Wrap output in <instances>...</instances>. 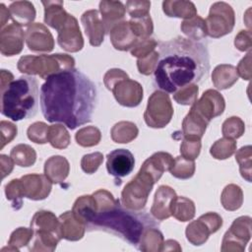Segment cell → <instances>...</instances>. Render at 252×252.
I'll return each mask as SVG.
<instances>
[{"instance_id":"ba28073f","label":"cell","mask_w":252,"mask_h":252,"mask_svg":"<svg viewBox=\"0 0 252 252\" xmlns=\"http://www.w3.org/2000/svg\"><path fill=\"white\" fill-rule=\"evenodd\" d=\"M205 22L208 35L219 38L231 32L235 24V14L229 4L216 2L211 6Z\"/></svg>"},{"instance_id":"f5cc1de1","label":"cell","mask_w":252,"mask_h":252,"mask_svg":"<svg viewBox=\"0 0 252 252\" xmlns=\"http://www.w3.org/2000/svg\"><path fill=\"white\" fill-rule=\"evenodd\" d=\"M103 161V155L99 152L85 155L81 159V167L88 174L94 173Z\"/></svg>"},{"instance_id":"f546056e","label":"cell","mask_w":252,"mask_h":252,"mask_svg":"<svg viewBox=\"0 0 252 252\" xmlns=\"http://www.w3.org/2000/svg\"><path fill=\"white\" fill-rule=\"evenodd\" d=\"M72 212L75 218L87 227V224L92 220L96 213V204L94 196L84 195L79 197L73 205Z\"/></svg>"},{"instance_id":"11a10c76","label":"cell","mask_w":252,"mask_h":252,"mask_svg":"<svg viewBox=\"0 0 252 252\" xmlns=\"http://www.w3.org/2000/svg\"><path fill=\"white\" fill-rule=\"evenodd\" d=\"M17 132H18V128L14 123L6 120H2L0 122V134H1L0 149L1 150L17 136Z\"/></svg>"},{"instance_id":"277c9868","label":"cell","mask_w":252,"mask_h":252,"mask_svg":"<svg viewBox=\"0 0 252 252\" xmlns=\"http://www.w3.org/2000/svg\"><path fill=\"white\" fill-rule=\"evenodd\" d=\"M38 96L36 79L22 76L1 92V113L13 121L33 117L38 107Z\"/></svg>"},{"instance_id":"5bb4252c","label":"cell","mask_w":252,"mask_h":252,"mask_svg":"<svg viewBox=\"0 0 252 252\" xmlns=\"http://www.w3.org/2000/svg\"><path fill=\"white\" fill-rule=\"evenodd\" d=\"M25 39L32 52H50L54 48V38L49 30L40 23H32L27 28Z\"/></svg>"},{"instance_id":"6f0895ef","label":"cell","mask_w":252,"mask_h":252,"mask_svg":"<svg viewBox=\"0 0 252 252\" xmlns=\"http://www.w3.org/2000/svg\"><path fill=\"white\" fill-rule=\"evenodd\" d=\"M234 45L239 51H250L252 47V36L250 30L240 31L235 36Z\"/></svg>"},{"instance_id":"8d00e7d4","label":"cell","mask_w":252,"mask_h":252,"mask_svg":"<svg viewBox=\"0 0 252 252\" xmlns=\"http://www.w3.org/2000/svg\"><path fill=\"white\" fill-rule=\"evenodd\" d=\"M14 162L22 167H28L34 164L36 160V153L32 147L27 144H19L15 146L10 153Z\"/></svg>"},{"instance_id":"60d3db41","label":"cell","mask_w":252,"mask_h":252,"mask_svg":"<svg viewBox=\"0 0 252 252\" xmlns=\"http://www.w3.org/2000/svg\"><path fill=\"white\" fill-rule=\"evenodd\" d=\"M195 168L196 166L194 160L186 159L185 158L179 156L174 158V163L169 171L175 178L188 179L194 175Z\"/></svg>"},{"instance_id":"8992f818","label":"cell","mask_w":252,"mask_h":252,"mask_svg":"<svg viewBox=\"0 0 252 252\" xmlns=\"http://www.w3.org/2000/svg\"><path fill=\"white\" fill-rule=\"evenodd\" d=\"M158 180L143 167L140 168L137 175L128 182L121 192V204L130 210L141 211Z\"/></svg>"},{"instance_id":"d4e9b609","label":"cell","mask_w":252,"mask_h":252,"mask_svg":"<svg viewBox=\"0 0 252 252\" xmlns=\"http://www.w3.org/2000/svg\"><path fill=\"white\" fill-rule=\"evenodd\" d=\"M8 9L13 23L21 27H29L35 19V9L33 4L30 1L13 2Z\"/></svg>"},{"instance_id":"b9f144b4","label":"cell","mask_w":252,"mask_h":252,"mask_svg":"<svg viewBox=\"0 0 252 252\" xmlns=\"http://www.w3.org/2000/svg\"><path fill=\"white\" fill-rule=\"evenodd\" d=\"M75 139L78 145L82 147H94L96 146L101 139V133L95 126H87L81 128L75 135Z\"/></svg>"},{"instance_id":"7402d4cb","label":"cell","mask_w":252,"mask_h":252,"mask_svg":"<svg viewBox=\"0 0 252 252\" xmlns=\"http://www.w3.org/2000/svg\"><path fill=\"white\" fill-rule=\"evenodd\" d=\"M62 238L69 241H78L83 238L86 225L78 220L72 211H67L58 217Z\"/></svg>"},{"instance_id":"8fae6325","label":"cell","mask_w":252,"mask_h":252,"mask_svg":"<svg viewBox=\"0 0 252 252\" xmlns=\"http://www.w3.org/2000/svg\"><path fill=\"white\" fill-rule=\"evenodd\" d=\"M224 108L225 101L223 96L218 91L210 89L204 92L202 96L191 105L190 111L209 124L212 119L221 115Z\"/></svg>"},{"instance_id":"680465c9","label":"cell","mask_w":252,"mask_h":252,"mask_svg":"<svg viewBox=\"0 0 252 252\" xmlns=\"http://www.w3.org/2000/svg\"><path fill=\"white\" fill-rule=\"evenodd\" d=\"M236 71L238 77H241L243 80H250L251 79V50L239 61Z\"/></svg>"},{"instance_id":"ee69618b","label":"cell","mask_w":252,"mask_h":252,"mask_svg":"<svg viewBox=\"0 0 252 252\" xmlns=\"http://www.w3.org/2000/svg\"><path fill=\"white\" fill-rule=\"evenodd\" d=\"M252 148L250 145L239 149L235 154V160L239 164V171L241 176L248 182H251V158Z\"/></svg>"},{"instance_id":"f1b7e54d","label":"cell","mask_w":252,"mask_h":252,"mask_svg":"<svg viewBox=\"0 0 252 252\" xmlns=\"http://www.w3.org/2000/svg\"><path fill=\"white\" fill-rule=\"evenodd\" d=\"M238 80L236 68L230 64L218 65L212 74V82L218 90H226Z\"/></svg>"},{"instance_id":"4316f807","label":"cell","mask_w":252,"mask_h":252,"mask_svg":"<svg viewBox=\"0 0 252 252\" xmlns=\"http://www.w3.org/2000/svg\"><path fill=\"white\" fill-rule=\"evenodd\" d=\"M41 4L44 7V23L57 31L69 16L63 1H41Z\"/></svg>"},{"instance_id":"4fadbf2b","label":"cell","mask_w":252,"mask_h":252,"mask_svg":"<svg viewBox=\"0 0 252 252\" xmlns=\"http://www.w3.org/2000/svg\"><path fill=\"white\" fill-rule=\"evenodd\" d=\"M111 92L116 101L126 107H136L143 99V87L137 81L131 80L129 77L118 81Z\"/></svg>"},{"instance_id":"cb8c5ba5","label":"cell","mask_w":252,"mask_h":252,"mask_svg":"<svg viewBox=\"0 0 252 252\" xmlns=\"http://www.w3.org/2000/svg\"><path fill=\"white\" fill-rule=\"evenodd\" d=\"M70 164L62 156H52L44 163V174L55 184L62 183L68 176Z\"/></svg>"},{"instance_id":"9f6ffc18","label":"cell","mask_w":252,"mask_h":252,"mask_svg":"<svg viewBox=\"0 0 252 252\" xmlns=\"http://www.w3.org/2000/svg\"><path fill=\"white\" fill-rule=\"evenodd\" d=\"M129 77L126 72H124L123 70L121 69H117V68H113V69H110L108 70L105 74H104V77H103V83L106 87L107 90L111 91V89L113 88V86L118 82L120 81L121 79H124V78H127Z\"/></svg>"},{"instance_id":"7a4b0ae2","label":"cell","mask_w":252,"mask_h":252,"mask_svg":"<svg viewBox=\"0 0 252 252\" xmlns=\"http://www.w3.org/2000/svg\"><path fill=\"white\" fill-rule=\"evenodd\" d=\"M210 67V55L205 43L176 36L159 44L154 84L162 92L174 94L187 85L202 83Z\"/></svg>"},{"instance_id":"2e32d148","label":"cell","mask_w":252,"mask_h":252,"mask_svg":"<svg viewBox=\"0 0 252 252\" xmlns=\"http://www.w3.org/2000/svg\"><path fill=\"white\" fill-rule=\"evenodd\" d=\"M135 165L133 154L126 149H116L106 156V169L116 178L124 177L132 172Z\"/></svg>"},{"instance_id":"6da1fadb","label":"cell","mask_w":252,"mask_h":252,"mask_svg":"<svg viewBox=\"0 0 252 252\" xmlns=\"http://www.w3.org/2000/svg\"><path fill=\"white\" fill-rule=\"evenodd\" d=\"M40 108L48 122L74 130L92 120L97 101L94 83L77 69L51 75L40 88Z\"/></svg>"},{"instance_id":"4dcf8cb0","label":"cell","mask_w":252,"mask_h":252,"mask_svg":"<svg viewBox=\"0 0 252 252\" xmlns=\"http://www.w3.org/2000/svg\"><path fill=\"white\" fill-rule=\"evenodd\" d=\"M181 32L187 36V38L198 41L201 39H204L208 33H207V27L205 20L196 15L193 18L184 20L181 23L180 26Z\"/></svg>"},{"instance_id":"3957f363","label":"cell","mask_w":252,"mask_h":252,"mask_svg":"<svg viewBox=\"0 0 252 252\" xmlns=\"http://www.w3.org/2000/svg\"><path fill=\"white\" fill-rule=\"evenodd\" d=\"M93 195L96 204V213L87 224L88 231L99 230L111 233L137 248L148 228L159 226L147 212L125 208L105 189H99Z\"/></svg>"},{"instance_id":"f907efd6","label":"cell","mask_w":252,"mask_h":252,"mask_svg":"<svg viewBox=\"0 0 252 252\" xmlns=\"http://www.w3.org/2000/svg\"><path fill=\"white\" fill-rule=\"evenodd\" d=\"M48 128L49 126L44 122H34L27 130L28 138L35 144H45L48 142Z\"/></svg>"},{"instance_id":"c3c4849f","label":"cell","mask_w":252,"mask_h":252,"mask_svg":"<svg viewBox=\"0 0 252 252\" xmlns=\"http://www.w3.org/2000/svg\"><path fill=\"white\" fill-rule=\"evenodd\" d=\"M199 94V88L195 84L187 85L173 94V99L182 105H192L196 102Z\"/></svg>"},{"instance_id":"1f68e13d","label":"cell","mask_w":252,"mask_h":252,"mask_svg":"<svg viewBox=\"0 0 252 252\" xmlns=\"http://www.w3.org/2000/svg\"><path fill=\"white\" fill-rule=\"evenodd\" d=\"M208 125V123L194 112L189 111L182 122L181 137H195L201 139L205 134Z\"/></svg>"},{"instance_id":"603a6c76","label":"cell","mask_w":252,"mask_h":252,"mask_svg":"<svg viewBox=\"0 0 252 252\" xmlns=\"http://www.w3.org/2000/svg\"><path fill=\"white\" fill-rule=\"evenodd\" d=\"M174 163L173 157L165 152H158L148 158L141 167L149 171L158 181L165 171H169Z\"/></svg>"},{"instance_id":"d6986e66","label":"cell","mask_w":252,"mask_h":252,"mask_svg":"<svg viewBox=\"0 0 252 252\" xmlns=\"http://www.w3.org/2000/svg\"><path fill=\"white\" fill-rule=\"evenodd\" d=\"M81 22L89 38L90 44L92 46H99L106 33L99 12L95 9L86 11L81 17Z\"/></svg>"},{"instance_id":"484cf974","label":"cell","mask_w":252,"mask_h":252,"mask_svg":"<svg viewBox=\"0 0 252 252\" xmlns=\"http://www.w3.org/2000/svg\"><path fill=\"white\" fill-rule=\"evenodd\" d=\"M162 11L167 17L182 18L184 20L197 15L194 3L185 0H165L162 2Z\"/></svg>"},{"instance_id":"836d02e7","label":"cell","mask_w":252,"mask_h":252,"mask_svg":"<svg viewBox=\"0 0 252 252\" xmlns=\"http://www.w3.org/2000/svg\"><path fill=\"white\" fill-rule=\"evenodd\" d=\"M138 134V127L131 121H120L116 123L110 131L111 139L113 142L119 144L132 142L134 139H136Z\"/></svg>"},{"instance_id":"7bdbcfd3","label":"cell","mask_w":252,"mask_h":252,"mask_svg":"<svg viewBox=\"0 0 252 252\" xmlns=\"http://www.w3.org/2000/svg\"><path fill=\"white\" fill-rule=\"evenodd\" d=\"M5 194L7 200L11 202L12 208L14 210L17 211L22 208L23 198L25 195L21 179H12L9 183H7L5 186Z\"/></svg>"},{"instance_id":"7c38bea8","label":"cell","mask_w":252,"mask_h":252,"mask_svg":"<svg viewBox=\"0 0 252 252\" xmlns=\"http://www.w3.org/2000/svg\"><path fill=\"white\" fill-rule=\"evenodd\" d=\"M57 32V42L62 49L68 52H78L84 47V39L79 24L73 15L69 14Z\"/></svg>"},{"instance_id":"94428289","label":"cell","mask_w":252,"mask_h":252,"mask_svg":"<svg viewBox=\"0 0 252 252\" xmlns=\"http://www.w3.org/2000/svg\"><path fill=\"white\" fill-rule=\"evenodd\" d=\"M14 81V76L10 71L1 70V76H0V82H1V92L4 91L9 85L10 83H12Z\"/></svg>"},{"instance_id":"44dd1931","label":"cell","mask_w":252,"mask_h":252,"mask_svg":"<svg viewBox=\"0 0 252 252\" xmlns=\"http://www.w3.org/2000/svg\"><path fill=\"white\" fill-rule=\"evenodd\" d=\"M109 38L113 47L121 51L131 50L138 41L137 36L130 28L129 21H122L114 26L109 32Z\"/></svg>"},{"instance_id":"e0dca14e","label":"cell","mask_w":252,"mask_h":252,"mask_svg":"<svg viewBox=\"0 0 252 252\" xmlns=\"http://www.w3.org/2000/svg\"><path fill=\"white\" fill-rule=\"evenodd\" d=\"M20 179L22 181L24 195L30 200H44L51 192L52 182L45 174L32 173L24 175Z\"/></svg>"},{"instance_id":"9c48e42d","label":"cell","mask_w":252,"mask_h":252,"mask_svg":"<svg viewBox=\"0 0 252 252\" xmlns=\"http://www.w3.org/2000/svg\"><path fill=\"white\" fill-rule=\"evenodd\" d=\"M222 225V219L217 213H207L191 221L185 230L187 240L196 246L204 244L209 236L217 232Z\"/></svg>"},{"instance_id":"6125c7cd","label":"cell","mask_w":252,"mask_h":252,"mask_svg":"<svg viewBox=\"0 0 252 252\" xmlns=\"http://www.w3.org/2000/svg\"><path fill=\"white\" fill-rule=\"evenodd\" d=\"M10 18H11V16H10L9 9L6 8V6L3 3L0 4V20H1L0 27H1V30L3 28H5V25Z\"/></svg>"},{"instance_id":"5b68a950","label":"cell","mask_w":252,"mask_h":252,"mask_svg":"<svg viewBox=\"0 0 252 252\" xmlns=\"http://www.w3.org/2000/svg\"><path fill=\"white\" fill-rule=\"evenodd\" d=\"M75 59L68 54H42V55H25L22 56L17 64L18 70L23 74L38 75L46 80L51 75L73 69Z\"/></svg>"},{"instance_id":"9a60e30c","label":"cell","mask_w":252,"mask_h":252,"mask_svg":"<svg viewBox=\"0 0 252 252\" xmlns=\"http://www.w3.org/2000/svg\"><path fill=\"white\" fill-rule=\"evenodd\" d=\"M25 32L23 27L12 23L1 30L0 51L4 56H14L19 54L24 47Z\"/></svg>"},{"instance_id":"f6af8a7d","label":"cell","mask_w":252,"mask_h":252,"mask_svg":"<svg viewBox=\"0 0 252 252\" xmlns=\"http://www.w3.org/2000/svg\"><path fill=\"white\" fill-rule=\"evenodd\" d=\"M129 25L138 39L150 37L154 32L153 20L150 15L139 19H131L129 21Z\"/></svg>"},{"instance_id":"ab89813d","label":"cell","mask_w":252,"mask_h":252,"mask_svg":"<svg viewBox=\"0 0 252 252\" xmlns=\"http://www.w3.org/2000/svg\"><path fill=\"white\" fill-rule=\"evenodd\" d=\"M236 152V141L230 138H221L216 141L210 149V154L217 159H226Z\"/></svg>"},{"instance_id":"74e56055","label":"cell","mask_w":252,"mask_h":252,"mask_svg":"<svg viewBox=\"0 0 252 252\" xmlns=\"http://www.w3.org/2000/svg\"><path fill=\"white\" fill-rule=\"evenodd\" d=\"M47 139L48 143L53 148L58 150L66 149L71 142L69 132L63 125L60 124H54L49 126Z\"/></svg>"},{"instance_id":"d6a6232c","label":"cell","mask_w":252,"mask_h":252,"mask_svg":"<svg viewBox=\"0 0 252 252\" xmlns=\"http://www.w3.org/2000/svg\"><path fill=\"white\" fill-rule=\"evenodd\" d=\"M163 242V235L158 227H150L144 232L137 249L144 252H158L161 251Z\"/></svg>"},{"instance_id":"ffe728a7","label":"cell","mask_w":252,"mask_h":252,"mask_svg":"<svg viewBox=\"0 0 252 252\" xmlns=\"http://www.w3.org/2000/svg\"><path fill=\"white\" fill-rule=\"evenodd\" d=\"M125 12V6L120 1L102 0L99 2L100 18L104 25L106 33H109L110 30L114 26L123 21Z\"/></svg>"},{"instance_id":"681fc988","label":"cell","mask_w":252,"mask_h":252,"mask_svg":"<svg viewBox=\"0 0 252 252\" xmlns=\"http://www.w3.org/2000/svg\"><path fill=\"white\" fill-rule=\"evenodd\" d=\"M151 9V2L148 0H129L125 4V10L131 19L146 17Z\"/></svg>"},{"instance_id":"52a82bcc","label":"cell","mask_w":252,"mask_h":252,"mask_svg":"<svg viewBox=\"0 0 252 252\" xmlns=\"http://www.w3.org/2000/svg\"><path fill=\"white\" fill-rule=\"evenodd\" d=\"M173 106L167 93L154 92L149 99L144 113V120L151 128H163L171 120Z\"/></svg>"},{"instance_id":"f35d334b","label":"cell","mask_w":252,"mask_h":252,"mask_svg":"<svg viewBox=\"0 0 252 252\" xmlns=\"http://www.w3.org/2000/svg\"><path fill=\"white\" fill-rule=\"evenodd\" d=\"M32 237H33V230L32 227L31 228L19 227L11 233L10 239L8 241V247H4L2 251H5L6 249H8L9 251L18 252L20 248H22L23 246L29 245Z\"/></svg>"},{"instance_id":"be15d7a7","label":"cell","mask_w":252,"mask_h":252,"mask_svg":"<svg viewBox=\"0 0 252 252\" xmlns=\"http://www.w3.org/2000/svg\"><path fill=\"white\" fill-rule=\"evenodd\" d=\"M161 251H181V247L179 246V243L177 241L168 239L163 242Z\"/></svg>"},{"instance_id":"d590c367","label":"cell","mask_w":252,"mask_h":252,"mask_svg":"<svg viewBox=\"0 0 252 252\" xmlns=\"http://www.w3.org/2000/svg\"><path fill=\"white\" fill-rule=\"evenodd\" d=\"M196 208L192 200L180 196L176 197L171 208V216L179 221L191 220L195 216Z\"/></svg>"},{"instance_id":"e575fe53","label":"cell","mask_w":252,"mask_h":252,"mask_svg":"<svg viewBox=\"0 0 252 252\" xmlns=\"http://www.w3.org/2000/svg\"><path fill=\"white\" fill-rule=\"evenodd\" d=\"M220 202L222 207L227 211L238 210L243 203V192L241 188L235 184L226 185L221 192Z\"/></svg>"},{"instance_id":"7dc6e473","label":"cell","mask_w":252,"mask_h":252,"mask_svg":"<svg viewBox=\"0 0 252 252\" xmlns=\"http://www.w3.org/2000/svg\"><path fill=\"white\" fill-rule=\"evenodd\" d=\"M201 151V139L195 137H182V142L180 145L181 157L186 159L194 160L196 159Z\"/></svg>"},{"instance_id":"83f0119b","label":"cell","mask_w":252,"mask_h":252,"mask_svg":"<svg viewBox=\"0 0 252 252\" xmlns=\"http://www.w3.org/2000/svg\"><path fill=\"white\" fill-rule=\"evenodd\" d=\"M31 227L33 231L42 230L61 235L59 219L50 211H37L31 220Z\"/></svg>"},{"instance_id":"db71d44e","label":"cell","mask_w":252,"mask_h":252,"mask_svg":"<svg viewBox=\"0 0 252 252\" xmlns=\"http://www.w3.org/2000/svg\"><path fill=\"white\" fill-rule=\"evenodd\" d=\"M158 61V52L153 51L151 54L144 58H140L137 60V68L140 74L149 76L153 72H155L156 67Z\"/></svg>"},{"instance_id":"816d5d0a","label":"cell","mask_w":252,"mask_h":252,"mask_svg":"<svg viewBox=\"0 0 252 252\" xmlns=\"http://www.w3.org/2000/svg\"><path fill=\"white\" fill-rule=\"evenodd\" d=\"M157 45H158V42L155 38H152V37L140 38L135 43V45L131 48L130 51L132 56H135L138 59H140L148 56L153 51H155V48L157 47Z\"/></svg>"},{"instance_id":"91938a15","label":"cell","mask_w":252,"mask_h":252,"mask_svg":"<svg viewBox=\"0 0 252 252\" xmlns=\"http://www.w3.org/2000/svg\"><path fill=\"white\" fill-rule=\"evenodd\" d=\"M14 160L12 158L6 155H0V168H1V176L4 179L7 175H9L14 168Z\"/></svg>"},{"instance_id":"bcb514c9","label":"cell","mask_w":252,"mask_h":252,"mask_svg":"<svg viewBox=\"0 0 252 252\" xmlns=\"http://www.w3.org/2000/svg\"><path fill=\"white\" fill-rule=\"evenodd\" d=\"M245 131V124L241 118L237 116H231L227 118L221 127V132L223 137L230 139L240 138Z\"/></svg>"},{"instance_id":"ac0fdd59","label":"cell","mask_w":252,"mask_h":252,"mask_svg":"<svg viewBox=\"0 0 252 252\" xmlns=\"http://www.w3.org/2000/svg\"><path fill=\"white\" fill-rule=\"evenodd\" d=\"M177 197L176 192L167 185H160L155 194L151 214L158 220H163L171 217L172 204Z\"/></svg>"},{"instance_id":"30bf717a","label":"cell","mask_w":252,"mask_h":252,"mask_svg":"<svg viewBox=\"0 0 252 252\" xmlns=\"http://www.w3.org/2000/svg\"><path fill=\"white\" fill-rule=\"evenodd\" d=\"M251 218L242 216L233 220L229 229L225 232L221 242V251H244L251 238Z\"/></svg>"}]
</instances>
